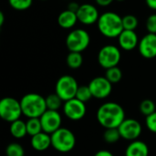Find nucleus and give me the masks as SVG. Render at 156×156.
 <instances>
[{
	"instance_id": "10",
	"label": "nucleus",
	"mask_w": 156,
	"mask_h": 156,
	"mask_svg": "<svg viewBox=\"0 0 156 156\" xmlns=\"http://www.w3.org/2000/svg\"><path fill=\"white\" fill-rule=\"evenodd\" d=\"M87 112L85 102L73 98L67 101H64L63 104V112L65 116L71 121H80L81 120Z\"/></svg>"
},
{
	"instance_id": "30",
	"label": "nucleus",
	"mask_w": 156,
	"mask_h": 156,
	"mask_svg": "<svg viewBox=\"0 0 156 156\" xmlns=\"http://www.w3.org/2000/svg\"><path fill=\"white\" fill-rule=\"evenodd\" d=\"M145 124H146L147 129L151 133H156V111L154 113H152V114H150L149 116L146 117Z\"/></svg>"
},
{
	"instance_id": "13",
	"label": "nucleus",
	"mask_w": 156,
	"mask_h": 156,
	"mask_svg": "<svg viewBox=\"0 0 156 156\" xmlns=\"http://www.w3.org/2000/svg\"><path fill=\"white\" fill-rule=\"evenodd\" d=\"M78 20L83 25H93L98 22L100 15L98 9L91 4L80 5L77 12Z\"/></svg>"
},
{
	"instance_id": "8",
	"label": "nucleus",
	"mask_w": 156,
	"mask_h": 156,
	"mask_svg": "<svg viewBox=\"0 0 156 156\" xmlns=\"http://www.w3.org/2000/svg\"><path fill=\"white\" fill-rule=\"evenodd\" d=\"M122 58L120 49L113 45L102 47L98 53V62L103 69H110L119 64Z\"/></svg>"
},
{
	"instance_id": "29",
	"label": "nucleus",
	"mask_w": 156,
	"mask_h": 156,
	"mask_svg": "<svg viewBox=\"0 0 156 156\" xmlns=\"http://www.w3.org/2000/svg\"><path fill=\"white\" fill-rule=\"evenodd\" d=\"M8 2L12 8L18 11H23L31 6L33 0H8Z\"/></svg>"
},
{
	"instance_id": "23",
	"label": "nucleus",
	"mask_w": 156,
	"mask_h": 156,
	"mask_svg": "<svg viewBox=\"0 0 156 156\" xmlns=\"http://www.w3.org/2000/svg\"><path fill=\"white\" fill-rule=\"evenodd\" d=\"M121 138L122 137H121V134H120L118 128L105 129V131L103 133V140L109 144H116Z\"/></svg>"
},
{
	"instance_id": "25",
	"label": "nucleus",
	"mask_w": 156,
	"mask_h": 156,
	"mask_svg": "<svg viewBox=\"0 0 156 156\" xmlns=\"http://www.w3.org/2000/svg\"><path fill=\"white\" fill-rule=\"evenodd\" d=\"M139 109H140V112L143 115H144L145 117L149 116L150 114L154 113L156 111L155 103L152 101V100H149V99H145L144 100L140 106H139Z\"/></svg>"
},
{
	"instance_id": "28",
	"label": "nucleus",
	"mask_w": 156,
	"mask_h": 156,
	"mask_svg": "<svg viewBox=\"0 0 156 156\" xmlns=\"http://www.w3.org/2000/svg\"><path fill=\"white\" fill-rule=\"evenodd\" d=\"M123 29L126 30H135L138 27V19L133 15H126L122 17Z\"/></svg>"
},
{
	"instance_id": "1",
	"label": "nucleus",
	"mask_w": 156,
	"mask_h": 156,
	"mask_svg": "<svg viewBox=\"0 0 156 156\" xmlns=\"http://www.w3.org/2000/svg\"><path fill=\"white\" fill-rule=\"evenodd\" d=\"M98 122L105 129L118 128L126 119L123 108L117 102L109 101L101 104L96 113Z\"/></svg>"
},
{
	"instance_id": "36",
	"label": "nucleus",
	"mask_w": 156,
	"mask_h": 156,
	"mask_svg": "<svg viewBox=\"0 0 156 156\" xmlns=\"http://www.w3.org/2000/svg\"><path fill=\"white\" fill-rule=\"evenodd\" d=\"M4 22H5V15L3 12H0V27L3 26Z\"/></svg>"
},
{
	"instance_id": "9",
	"label": "nucleus",
	"mask_w": 156,
	"mask_h": 156,
	"mask_svg": "<svg viewBox=\"0 0 156 156\" xmlns=\"http://www.w3.org/2000/svg\"><path fill=\"white\" fill-rule=\"evenodd\" d=\"M121 137L127 141H135L141 136L143 128L141 123L135 119H125L118 127Z\"/></svg>"
},
{
	"instance_id": "16",
	"label": "nucleus",
	"mask_w": 156,
	"mask_h": 156,
	"mask_svg": "<svg viewBox=\"0 0 156 156\" xmlns=\"http://www.w3.org/2000/svg\"><path fill=\"white\" fill-rule=\"evenodd\" d=\"M31 146L37 152H44L51 146V135L41 132L31 137Z\"/></svg>"
},
{
	"instance_id": "7",
	"label": "nucleus",
	"mask_w": 156,
	"mask_h": 156,
	"mask_svg": "<svg viewBox=\"0 0 156 156\" xmlns=\"http://www.w3.org/2000/svg\"><path fill=\"white\" fill-rule=\"evenodd\" d=\"M79 84L75 78L70 75L61 76L56 83L55 92L62 99L63 101H67L76 97Z\"/></svg>"
},
{
	"instance_id": "6",
	"label": "nucleus",
	"mask_w": 156,
	"mask_h": 156,
	"mask_svg": "<svg viewBox=\"0 0 156 156\" xmlns=\"http://www.w3.org/2000/svg\"><path fill=\"white\" fill-rule=\"evenodd\" d=\"M90 34L80 28L73 29L66 37V46L70 52H82L90 45Z\"/></svg>"
},
{
	"instance_id": "38",
	"label": "nucleus",
	"mask_w": 156,
	"mask_h": 156,
	"mask_svg": "<svg viewBox=\"0 0 156 156\" xmlns=\"http://www.w3.org/2000/svg\"><path fill=\"white\" fill-rule=\"evenodd\" d=\"M40 1H47V0H40Z\"/></svg>"
},
{
	"instance_id": "11",
	"label": "nucleus",
	"mask_w": 156,
	"mask_h": 156,
	"mask_svg": "<svg viewBox=\"0 0 156 156\" xmlns=\"http://www.w3.org/2000/svg\"><path fill=\"white\" fill-rule=\"evenodd\" d=\"M40 122L42 125L43 132L52 134L57 130L61 128L62 123V117L58 111L47 110L40 117Z\"/></svg>"
},
{
	"instance_id": "19",
	"label": "nucleus",
	"mask_w": 156,
	"mask_h": 156,
	"mask_svg": "<svg viewBox=\"0 0 156 156\" xmlns=\"http://www.w3.org/2000/svg\"><path fill=\"white\" fill-rule=\"evenodd\" d=\"M9 131L11 135L15 139H22L27 134V123L23 122L21 119H18L10 123Z\"/></svg>"
},
{
	"instance_id": "17",
	"label": "nucleus",
	"mask_w": 156,
	"mask_h": 156,
	"mask_svg": "<svg viewBox=\"0 0 156 156\" xmlns=\"http://www.w3.org/2000/svg\"><path fill=\"white\" fill-rule=\"evenodd\" d=\"M124 154L125 156H149V147L146 143L135 140L129 144Z\"/></svg>"
},
{
	"instance_id": "21",
	"label": "nucleus",
	"mask_w": 156,
	"mask_h": 156,
	"mask_svg": "<svg viewBox=\"0 0 156 156\" xmlns=\"http://www.w3.org/2000/svg\"><path fill=\"white\" fill-rule=\"evenodd\" d=\"M27 123V134L29 136H34L41 132L42 130V125L39 118H28Z\"/></svg>"
},
{
	"instance_id": "2",
	"label": "nucleus",
	"mask_w": 156,
	"mask_h": 156,
	"mask_svg": "<svg viewBox=\"0 0 156 156\" xmlns=\"http://www.w3.org/2000/svg\"><path fill=\"white\" fill-rule=\"evenodd\" d=\"M99 31L106 37L115 38L123 30L122 17L114 12H105L100 16L97 22Z\"/></svg>"
},
{
	"instance_id": "26",
	"label": "nucleus",
	"mask_w": 156,
	"mask_h": 156,
	"mask_svg": "<svg viewBox=\"0 0 156 156\" xmlns=\"http://www.w3.org/2000/svg\"><path fill=\"white\" fill-rule=\"evenodd\" d=\"M6 156H25L24 147L17 143H11L5 148Z\"/></svg>"
},
{
	"instance_id": "20",
	"label": "nucleus",
	"mask_w": 156,
	"mask_h": 156,
	"mask_svg": "<svg viewBox=\"0 0 156 156\" xmlns=\"http://www.w3.org/2000/svg\"><path fill=\"white\" fill-rule=\"evenodd\" d=\"M67 65L72 69H77L81 67L83 57L80 52H69L66 58Z\"/></svg>"
},
{
	"instance_id": "15",
	"label": "nucleus",
	"mask_w": 156,
	"mask_h": 156,
	"mask_svg": "<svg viewBox=\"0 0 156 156\" xmlns=\"http://www.w3.org/2000/svg\"><path fill=\"white\" fill-rule=\"evenodd\" d=\"M118 42L120 47L124 50H133L139 45L138 36L134 30L123 29L118 37Z\"/></svg>"
},
{
	"instance_id": "5",
	"label": "nucleus",
	"mask_w": 156,
	"mask_h": 156,
	"mask_svg": "<svg viewBox=\"0 0 156 156\" xmlns=\"http://www.w3.org/2000/svg\"><path fill=\"white\" fill-rule=\"evenodd\" d=\"M22 108L20 101L12 97H5L0 101V117L6 122H13L20 119Z\"/></svg>"
},
{
	"instance_id": "22",
	"label": "nucleus",
	"mask_w": 156,
	"mask_h": 156,
	"mask_svg": "<svg viewBox=\"0 0 156 156\" xmlns=\"http://www.w3.org/2000/svg\"><path fill=\"white\" fill-rule=\"evenodd\" d=\"M62 102H63L62 99L56 92L49 94L46 97V104L48 110L58 111L62 106Z\"/></svg>"
},
{
	"instance_id": "34",
	"label": "nucleus",
	"mask_w": 156,
	"mask_h": 156,
	"mask_svg": "<svg viewBox=\"0 0 156 156\" xmlns=\"http://www.w3.org/2000/svg\"><path fill=\"white\" fill-rule=\"evenodd\" d=\"M95 1L101 6H107V5H111L114 0H95Z\"/></svg>"
},
{
	"instance_id": "31",
	"label": "nucleus",
	"mask_w": 156,
	"mask_h": 156,
	"mask_svg": "<svg viewBox=\"0 0 156 156\" xmlns=\"http://www.w3.org/2000/svg\"><path fill=\"white\" fill-rule=\"evenodd\" d=\"M145 26L149 33L156 34V14L148 16Z\"/></svg>"
},
{
	"instance_id": "18",
	"label": "nucleus",
	"mask_w": 156,
	"mask_h": 156,
	"mask_svg": "<svg viewBox=\"0 0 156 156\" xmlns=\"http://www.w3.org/2000/svg\"><path fill=\"white\" fill-rule=\"evenodd\" d=\"M77 21H79L77 13L72 12L69 9L62 11L58 17V24L59 25L60 27L65 29L73 27L76 25Z\"/></svg>"
},
{
	"instance_id": "35",
	"label": "nucleus",
	"mask_w": 156,
	"mask_h": 156,
	"mask_svg": "<svg viewBox=\"0 0 156 156\" xmlns=\"http://www.w3.org/2000/svg\"><path fill=\"white\" fill-rule=\"evenodd\" d=\"M146 5L153 10H156V0H145Z\"/></svg>"
},
{
	"instance_id": "12",
	"label": "nucleus",
	"mask_w": 156,
	"mask_h": 156,
	"mask_svg": "<svg viewBox=\"0 0 156 156\" xmlns=\"http://www.w3.org/2000/svg\"><path fill=\"white\" fill-rule=\"evenodd\" d=\"M89 87L92 96L96 99L102 100L110 96L112 90V83L106 77H96L90 80Z\"/></svg>"
},
{
	"instance_id": "24",
	"label": "nucleus",
	"mask_w": 156,
	"mask_h": 156,
	"mask_svg": "<svg viewBox=\"0 0 156 156\" xmlns=\"http://www.w3.org/2000/svg\"><path fill=\"white\" fill-rule=\"evenodd\" d=\"M105 77L112 84L118 83L122 78V72L120 68L115 66V67H112V68H110V69H106Z\"/></svg>"
},
{
	"instance_id": "37",
	"label": "nucleus",
	"mask_w": 156,
	"mask_h": 156,
	"mask_svg": "<svg viewBox=\"0 0 156 156\" xmlns=\"http://www.w3.org/2000/svg\"><path fill=\"white\" fill-rule=\"evenodd\" d=\"M116 1H118V2H123L124 0H116Z\"/></svg>"
},
{
	"instance_id": "27",
	"label": "nucleus",
	"mask_w": 156,
	"mask_h": 156,
	"mask_svg": "<svg viewBox=\"0 0 156 156\" xmlns=\"http://www.w3.org/2000/svg\"><path fill=\"white\" fill-rule=\"evenodd\" d=\"M92 93L90 91V89L89 87V85H82V86H79V89L77 90L76 93V97L78 100L83 101V102H87L89 101H90V99L92 98Z\"/></svg>"
},
{
	"instance_id": "14",
	"label": "nucleus",
	"mask_w": 156,
	"mask_h": 156,
	"mask_svg": "<svg viewBox=\"0 0 156 156\" xmlns=\"http://www.w3.org/2000/svg\"><path fill=\"white\" fill-rule=\"evenodd\" d=\"M139 52L145 58L156 57V34L148 33L139 41Z\"/></svg>"
},
{
	"instance_id": "4",
	"label": "nucleus",
	"mask_w": 156,
	"mask_h": 156,
	"mask_svg": "<svg viewBox=\"0 0 156 156\" xmlns=\"http://www.w3.org/2000/svg\"><path fill=\"white\" fill-rule=\"evenodd\" d=\"M76 145V137L72 131L61 127L51 134V146L58 153L71 152Z\"/></svg>"
},
{
	"instance_id": "32",
	"label": "nucleus",
	"mask_w": 156,
	"mask_h": 156,
	"mask_svg": "<svg viewBox=\"0 0 156 156\" xmlns=\"http://www.w3.org/2000/svg\"><path fill=\"white\" fill-rule=\"evenodd\" d=\"M80 5L78 4V3H76V2H71V3H69V5H68V9L69 10H70V11H72V12H75V13H77L78 12V10H79V8H80Z\"/></svg>"
},
{
	"instance_id": "3",
	"label": "nucleus",
	"mask_w": 156,
	"mask_h": 156,
	"mask_svg": "<svg viewBox=\"0 0 156 156\" xmlns=\"http://www.w3.org/2000/svg\"><path fill=\"white\" fill-rule=\"evenodd\" d=\"M23 115L27 118H39L47 110L46 98L37 93H27L20 100Z\"/></svg>"
},
{
	"instance_id": "33",
	"label": "nucleus",
	"mask_w": 156,
	"mask_h": 156,
	"mask_svg": "<svg viewBox=\"0 0 156 156\" xmlns=\"http://www.w3.org/2000/svg\"><path fill=\"white\" fill-rule=\"evenodd\" d=\"M94 156H114L110 151H108V150H100V151H98Z\"/></svg>"
}]
</instances>
